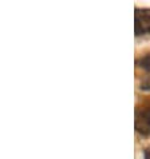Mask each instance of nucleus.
I'll use <instances>...</instances> for the list:
<instances>
[{"instance_id": "f257e3e1", "label": "nucleus", "mask_w": 150, "mask_h": 159, "mask_svg": "<svg viewBox=\"0 0 150 159\" xmlns=\"http://www.w3.org/2000/svg\"><path fill=\"white\" fill-rule=\"evenodd\" d=\"M135 35L145 36L150 35V10L149 8H137L135 10Z\"/></svg>"}, {"instance_id": "f03ea898", "label": "nucleus", "mask_w": 150, "mask_h": 159, "mask_svg": "<svg viewBox=\"0 0 150 159\" xmlns=\"http://www.w3.org/2000/svg\"><path fill=\"white\" fill-rule=\"evenodd\" d=\"M135 130L142 135H150V104L145 106L137 112Z\"/></svg>"}, {"instance_id": "7ed1b4c3", "label": "nucleus", "mask_w": 150, "mask_h": 159, "mask_svg": "<svg viewBox=\"0 0 150 159\" xmlns=\"http://www.w3.org/2000/svg\"><path fill=\"white\" fill-rule=\"evenodd\" d=\"M137 66L146 71V76L143 78V80H141V90L150 91V54L139 58L137 60Z\"/></svg>"}, {"instance_id": "20e7f679", "label": "nucleus", "mask_w": 150, "mask_h": 159, "mask_svg": "<svg viewBox=\"0 0 150 159\" xmlns=\"http://www.w3.org/2000/svg\"><path fill=\"white\" fill-rule=\"evenodd\" d=\"M143 159H150V147L145 150V152H143Z\"/></svg>"}]
</instances>
